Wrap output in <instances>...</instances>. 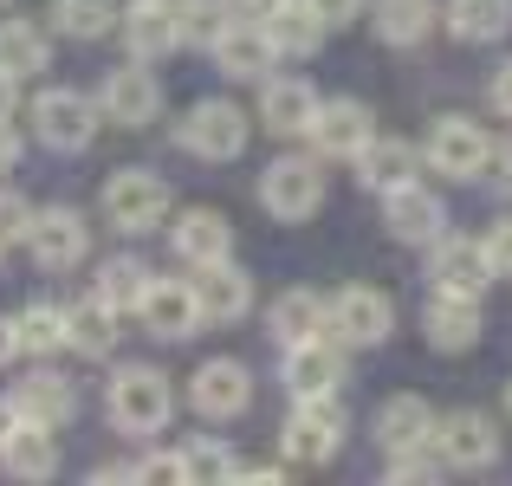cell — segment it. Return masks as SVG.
Returning a JSON list of instances; mask_svg holds the SVG:
<instances>
[{"label":"cell","instance_id":"cell-28","mask_svg":"<svg viewBox=\"0 0 512 486\" xmlns=\"http://www.w3.org/2000/svg\"><path fill=\"white\" fill-rule=\"evenodd\" d=\"M441 20H448V33L461 39V46H493L512 26V0H448Z\"/></svg>","mask_w":512,"mask_h":486},{"label":"cell","instance_id":"cell-17","mask_svg":"<svg viewBox=\"0 0 512 486\" xmlns=\"http://www.w3.org/2000/svg\"><path fill=\"white\" fill-rule=\"evenodd\" d=\"M493 260H487V240H461V234H441L435 240V286L441 292H487Z\"/></svg>","mask_w":512,"mask_h":486},{"label":"cell","instance_id":"cell-36","mask_svg":"<svg viewBox=\"0 0 512 486\" xmlns=\"http://www.w3.org/2000/svg\"><path fill=\"white\" fill-rule=\"evenodd\" d=\"M221 26H227V7H221V0H175V39H182V46H201V52H208L214 39H221Z\"/></svg>","mask_w":512,"mask_h":486},{"label":"cell","instance_id":"cell-33","mask_svg":"<svg viewBox=\"0 0 512 486\" xmlns=\"http://www.w3.org/2000/svg\"><path fill=\"white\" fill-rule=\"evenodd\" d=\"M0 72H13V78L46 72V33L33 20H0Z\"/></svg>","mask_w":512,"mask_h":486},{"label":"cell","instance_id":"cell-34","mask_svg":"<svg viewBox=\"0 0 512 486\" xmlns=\"http://www.w3.org/2000/svg\"><path fill=\"white\" fill-rule=\"evenodd\" d=\"M143 292H150V266H143V260H111L98 273V299L111 305V312H137Z\"/></svg>","mask_w":512,"mask_h":486},{"label":"cell","instance_id":"cell-15","mask_svg":"<svg viewBox=\"0 0 512 486\" xmlns=\"http://www.w3.org/2000/svg\"><path fill=\"white\" fill-rule=\"evenodd\" d=\"M208 52H214V65H221L227 78H260V85H266V72H273V59H279V46L266 39L260 20H227Z\"/></svg>","mask_w":512,"mask_h":486},{"label":"cell","instance_id":"cell-47","mask_svg":"<svg viewBox=\"0 0 512 486\" xmlns=\"http://www.w3.org/2000/svg\"><path fill=\"white\" fill-rule=\"evenodd\" d=\"M13 428H20V409H13V402H0V441H7Z\"/></svg>","mask_w":512,"mask_h":486},{"label":"cell","instance_id":"cell-9","mask_svg":"<svg viewBox=\"0 0 512 486\" xmlns=\"http://www.w3.org/2000/svg\"><path fill=\"white\" fill-rule=\"evenodd\" d=\"M338 448H344V409H338V396H305L299 415L286 422V454H292V461H305V467H318V461H331Z\"/></svg>","mask_w":512,"mask_h":486},{"label":"cell","instance_id":"cell-42","mask_svg":"<svg viewBox=\"0 0 512 486\" xmlns=\"http://www.w3.org/2000/svg\"><path fill=\"white\" fill-rule=\"evenodd\" d=\"M312 7H318V20H325V26H350L363 13V0H312Z\"/></svg>","mask_w":512,"mask_h":486},{"label":"cell","instance_id":"cell-40","mask_svg":"<svg viewBox=\"0 0 512 486\" xmlns=\"http://www.w3.org/2000/svg\"><path fill=\"white\" fill-rule=\"evenodd\" d=\"M137 480L182 486V480H188V461H182V454H150V461H137Z\"/></svg>","mask_w":512,"mask_h":486},{"label":"cell","instance_id":"cell-37","mask_svg":"<svg viewBox=\"0 0 512 486\" xmlns=\"http://www.w3.org/2000/svg\"><path fill=\"white\" fill-rule=\"evenodd\" d=\"M52 20H59V33H72V39H98V33H111L117 7L111 0H52Z\"/></svg>","mask_w":512,"mask_h":486},{"label":"cell","instance_id":"cell-10","mask_svg":"<svg viewBox=\"0 0 512 486\" xmlns=\"http://www.w3.org/2000/svg\"><path fill=\"white\" fill-rule=\"evenodd\" d=\"M383 227L402 247H435L441 227H448V208H441V195H428L422 182H402V188L383 195Z\"/></svg>","mask_w":512,"mask_h":486},{"label":"cell","instance_id":"cell-51","mask_svg":"<svg viewBox=\"0 0 512 486\" xmlns=\"http://www.w3.org/2000/svg\"><path fill=\"white\" fill-rule=\"evenodd\" d=\"M0 247H7V240H0Z\"/></svg>","mask_w":512,"mask_h":486},{"label":"cell","instance_id":"cell-8","mask_svg":"<svg viewBox=\"0 0 512 486\" xmlns=\"http://www.w3.org/2000/svg\"><path fill=\"white\" fill-rule=\"evenodd\" d=\"M428 162H435L441 175H454V182H474L493 162V137L474 117H441V124L428 130Z\"/></svg>","mask_w":512,"mask_h":486},{"label":"cell","instance_id":"cell-20","mask_svg":"<svg viewBox=\"0 0 512 486\" xmlns=\"http://www.w3.org/2000/svg\"><path fill=\"white\" fill-rule=\"evenodd\" d=\"M195 299H201V318H214V324H234V318H247V305H253V279L240 273L234 260H214V266H195Z\"/></svg>","mask_w":512,"mask_h":486},{"label":"cell","instance_id":"cell-46","mask_svg":"<svg viewBox=\"0 0 512 486\" xmlns=\"http://www.w3.org/2000/svg\"><path fill=\"white\" fill-rule=\"evenodd\" d=\"M7 357H20V337H13V324L0 318V370H7Z\"/></svg>","mask_w":512,"mask_h":486},{"label":"cell","instance_id":"cell-29","mask_svg":"<svg viewBox=\"0 0 512 486\" xmlns=\"http://www.w3.org/2000/svg\"><path fill=\"white\" fill-rule=\"evenodd\" d=\"M65 344L78 350V357H111L117 344V312L91 292V299H78L72 312H65Z\"/></svg>","mask_w":512,"mask_h":486},{"label":"cell","instance_id":"cell-12","mask_svg":"<svg viewBox=\"0 0 512 486\" xmlns=\"http://www.w3.org/2000/svg\"><path fill=\"white\" fill-rule=\"evenodd\" d=\"M188 402H195L208 422H234V415H247V402H253V376H247V363H234V357L201 363L195 383H188Z\"/></svg>","mask_w":512,"mask_h":486},{"label":"cell","instance_id":"cell-11","mask_svg":"<svg viewBox=\"0 0 512 486\" xmlns=\"http://www.w3.org/2000/svg\"><path fill=\"white\" fill-rule=\"evenodd\" d=\"M344 383V344L331 331L305 337V344H286V389L292 396H338Z\"/></svg>","mask_w":512,"mask_h":486},{"label":"cell","instance_id":"cell-43","mask_svg":"<svg viewBox=\"0 0 512 486\" xmlns=\"http://www.w3.org/2000/svg\"><path fill=\"white\" fill-rule=\"evenodd\" d=\"M487 98H493V111H500V117H512V59L500 65V72H493V85H487Z\"/></svg>","mask_w":512,"mask_h":486},{"label":"cell","instance_id":"cell-35","mask_svg":"<svg viewBox=\"0 0 512 486\" xmlns=\"http://www.w3.org/2000/svg\"><path fill=\"white\" fill-rule=\"evenodd\" d=\"M13 337H20L26 357H52V350L65 344V312L59 305H26V312L13 318Z\"/></svg>","mask_w":512,"mask_h":486},{"label":"cell","instance_id":"cell-49","mask_svg":"<svg viewBox=\"0 0 512 486\" xmlns=\"http://www.w3.org/2000/svg\"><path fill=\"white\" fill-rule=\"evenodd\" d=\"M506 415H512V389H506Z\"/></svg>","mask_w":512,"mask_h":486},{"label":"cell","instance_id":"cell-16","mask_svg":"<svg viewBox=\"0 0 512 486\" xmlns=\"http://www.w3.org/2000/svg\"><path fill=\"white\" fill-rule=\"evenodd\" d=\"M143 324H150L156 337H195L201 331V299L188 279H150V292H143Z\"/></svg>","mask_w":512,"mask_h":486},{"label":"cell","instance_id":"cell-38","mask_svg":"<svg viewBox=\"0 0 512 486\" xmlns=\"http://www.w3.org/2000/svg\"><path fill=\"white\" fill-rule=\"evenodd\" d=\"M182 461H188V480H227V474H234V461H227L214 441H188Z\"/></svg>","mask_w":512,"mask_h":486},{"label":"cell","instance_id":"cell-22","mask_svg":"<svg viewBox=\"0 0 512 486\" xmlns=\"http://www.w3.org/2000/svg\"><path fill=\"white\" fill-rule=\"evenodd\" d=\"M422 324H428V344L435 350H467V344H480V299L474 292H441L435 286Z\"/></svg>","mask_w":512,"mask_h":486},{"label":"cell","instance_id":"cell-32","mask_svg":"<svg viewBox=\"0 0 512 486\" xmlns=\"http://www.w3.org/2000/svg\"><path fill=\"white\" fill-rule=\"evenodd\" d=\"M435 20H441L435 0H376V33H383L389 46H422Z\"/></svg>","mask_w":512,"mask_h":486},{"label":"cell","instance_id":"cell-21","mask_svg":"<svg viewBox=\"0 0 512 486\" xmlns=\"http://www.w3.org/2000/svg\"><path fill=\"white\" fill-rule=\"evenodd\" d=\"M0 467H7L13 480H52L59 474V428L20 422L7 441H0Z\"/></svg>","mask_w":512,"mask_h":486},{"label":"cell","instance_id":"cell-50","mask_svg":"<svg viewBox=\"0 0 512 486\" xmlns=\"http://www.w3.org/2000/svg\"><path fill=\"white\" fill-rule=\"evenodd\" d=\"M0 7H7V0H0Z\"/></svg>","mask_w":512,"mask_h":486},{"label":"cell","instance_id":"cell-4","mask_svg":"<svg viewBox=\"0 0 512 486\" xmlns=\"http://www.w3.org/2000/svg\"><path fill=\"white\" fill-rule=\"evenodd\" d=\"M325 331L338 337V344H350V350H370V344H383V337L396 331V305H389L383 292H370V286H344L338 299L325 305Z\"/></svg>","mask_w":512,"mask_h":486},{"label":"cell","instance_id":"cell-45","mask_svg":"<svg viewBox=\"0 0 512 486\" xmlns=\"http://www.w3.org/2000/svg\"><path fill=\"white\" fill-rule=\"evenodd\" d=\"M13 162H20V137H13V117H7V124H0V175H7Z\"/></svg>","mask_w":512,"mask_h":486},{"label":"cell","instance_id":"cell-1","mask_svg":"<svg viewBox=\"0 0 512 486\" xmlns=\"http://www.w3.org/2000/svg\"><path fill=\"white\" fill-rule=\"evenodd\" d=\"M104 409H111V422L124 428V435H163L169 415H175V396H169L163 370H150V363H130V370L111 376V389H104Z\"/></svg>","mask_w":512,"mask_h":486},{"label":"cell","instance_id":"cell-44","mask_svg":"<svg viewBox=\"0 0 512 486\" xmlns=\"http://www.w3.org/2000/svg\"><path fill=\"white\" fill-rule=\"evenodd\" d=\"M13 111H20V78H13V72H0V124H7Z\"/></svg>","mask_w":512,"mask_h":486},{"label":"cell","instance_id":"cell-24","mask_svg":"<svg viewBox=\"0 0 512 486\" xmlns=\"http://www.w3.org/2000/svg\"><path fill=\"white\" fill-rule=\"evenodd\" d=\"M175 253H182L188 266L234 260V227H227V214H214V208H188L182 221H175Z\"/></svg>","mask_w":512,"mask_h":486},{"label":"cell","instance_id":"cell-2","mask_svg":"<svg viewBox=\"0 0 512 486\" xmlns=\"http://www.w3.org/2000/svg\"><path fill=\"white\" fill-rule=\"evenodd\" d=\"M247 111L240 104H227V98H201L195 111L175 124V137H182V150L188 156H201V162H234L240 150H247Z\"/></svg>","mask_w":512,"mask_h":486},{"label":"cell","instance_id":"cell-30","mask_svg":"<svg viewBox=\"0 0 512 486\" xmlns=\"http://www.w3.org/2000/svg\"><path fill=\"white\" fill-rule=\"evenodd\" d=\"M266 331H273L279 344H305V337H318V331H325V299L305 292V286L279 292L273 312H266Z\"/></svg>","mask_w":512,"mask_h":486},{"label":"cell","instance_id":"cell-39","mask_svg":"<svg viewBox=\"0 0 512 486\" xmlns=\"http://www.w3.org/2000/svg\"><path fill=\"white\" fill-rule=\"evenodd\" d=\"M26 227H33V208H26V195L0 188V240H26Z\"/></svg>","mask_w":512,"mask_h":486},{"label":"cell","instance_id":"cell-19","mask_svg":"<svg viewBox=\"0 0 512 486\" xmlns=\"http://www.w3.org/2000/svg\"><path fill=\"white\" fill-rule=\"evenodd\" d=\"M318 117V91L305 85V78H266L260 91V124L273 130V137H305Z\"/></svg>","mask_w":512,"mask_h":486},{"label":"cell","instance_id":"cell-18","mask_svg":"<svg viewBox=\"0 0 512 486\" xmlns=\"http://www.w3.org/2000/svg\"><path fill=\"white\" fill-rule=\"evenodd\" d=\"M305 137L318 143V156H357L376 130H370V111H363L357 98H331V104H318V117H312Z\"/></svg>","mask_w":512,"mask_h":486},{"label":"cell","instance_id":"cell-3","mask_svg":"<svg viewBox=\"0 0 512 486\" xmlns=\"http://www.w3.org/2000/svg\"><path fill=\"white\" fill-rule=\"evenodd\" d=\"M169 214V182L150 169H124L104 182V221L117 227V234H156Z\"/></svg>","mask_w":512,"mask_h":486},{"label":"cell","instance_id":"cell-27","mask_svg":"<svg viewBox=\"0 0 512 486\" xmlns=\"http://www.w3.org/2000/svg\"><path fill=\"white\" fill-rule=\"evenodd\" d=\"M350 162H357V182L376 188V195H389V188L415 182V150H409V143H396V137H370Z\"/></svg>","mask_w":512,"mask_h":486},{"label":"cell","instance_id":"cell-26","mask_svg":"<svg viewBox=\"0 0 512 486\" xmlns=\"http://www.w3.org/2000/svg\"><path fill=\"white\" fill-rule=\"evenodd\" d=\"M376 441H383L389 454L435 441V409H428L422 396H389L383 409H376Z\"/></svg>","mask_w":512,"mask_h":486},{"label":"cell","instance_id":"cell-23","mask_svg":"<svg viewBox=\"0 0 512 486\" xmlns=\"http://www.w3.org/2000/svg\"><path fill=\"white\" fill-rule=\"evenodd\" d=\"M124 46L130 59H169L182 39H175V0H137V7L124 13Z\"/></svg>","mask_w":512,"mask_h":486},{"label":"cell","instance_id":"cell-6","mask_svg":"<svg viewBox=\"0 0 512 486\" xmlns=\"http://www.w3.org/2000/svg\"><path fill=\"white\" fill-rule=\"evenodd\" d=\"M260 201L279 221H305V214H318V201H325V175H318L312 156H279L273 169L260 175Z\"/></svg>","mask_w":512,"mask_h":486},{"label":"cell","instance_id":"cell-7","mask_svg":"<svg viewBox=\"0 0 512 486\" xmlns=\"http://www.w3.org/2000/svg\"><path fill=\"white\" fill-rule=\"evenodd\" d=\"M156 111H163V85L143 72V59L124 65V72H111L98 85V117H104V124H117V130H143Z\"/></svg>","mask_w":512,"mask_h":486},{"label":"cell","instance_id":"cell-31","mask_svg":"<svg viewBox=\"0 0 512 486\" xmlns=\"http://www.w3.org/2000/svg\"><path fill=\"white\" fill-rule=\"evenodd\" d=\"M13 409H20V422L65 428V422H72V389H65L59 376H26V383L13 389Z\"/></svg>","mask_w":512,"mask_h":486},{"label":"cell","instance_id":"cell-5","mask_svg":"<svg viewBox=\"0 0 512 486\" xmlns=\"http://www.w3.org/2000/svg\"><path fill=\"white\" fill-rule=\"evenodd\" d=\"M33 130L46 150H85L91 137H98V104L85 98V91H39L33 98Z\"/></svg>","mask_w":512,"mask_h":486},{"label":"cell","instance_id":"cell-14","mask_svg":"<svg viewBox=\"0 0 512 486\" xmlns=\"http://www.w3.org/2000/svg\"><path fill=\"white\" fill-rule=\"evenodd\" d=\"M435 448H441L448 467H493V461H500V435H493V422L474 415V409L441 415V422H435Z\"/></svg>","mask_w":512,"mask_h":486},{"label":"cell","instance_id":"cell-41","mask_svg":"<svg viewBox=\"0 0 512 486\" xmlns=\"http://www.w3.org/2000/svg\"><path fill=\"white\" fill-rule=\"evenodd\" d=\"M487 260H493V279H512V221H493V234H487Z\"/></svg>","mask_w":512,"mask_h":486},{"label":"cell","instance_id":"cell-25","mask_svg":"<svg viewBox=\"0 0 512 486\" xmlns=\"http://www.w3.org/2000/svg\"><path fill=\"white\" fill-rule=\"evenodd\" d=\"M260 26L286 59H305V52H318V39H325V20H318L312 0H273V7L260 13Z\"/></svg>","mask_w":512,"mask_h":486},{"label":"cell","instance_id":"cell-48","mask_svg":"<svg viewBox=\"0 0 512 486\" xmlns=\"http://www.w3.org/2000/svg\"><path fill=\"white\" fill-rule=\"evenodd\" d=\"M247 7H253V13H266V7H273V0H247Z\"/></svg>","mask_w":512,"mask_h":486},{"label":"cell","instance_id":"cell-13","mask_svg":"<svg viewBox=\"0 0 512 486\" xmlns=\"http://www.w3.org/2000/svg\"><path fill=\"white\" fill-rule=\"evenodd\" d=\"M85 240H91V227H85V214H72V208H46V214H33V227H26V247H33V260L46 266V273L78 266L85 260Z\"/></svg>","mask_w":512,"mask_h":486}]
</instances>
